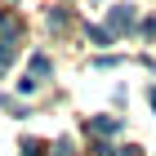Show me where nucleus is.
<instances>
[{
    "label": "nucleus",
    "instance_id": "1",
    "mask_svg": "<svg viewBox=\"0 0 156 156\" xmlns=\"http://www.w3.org/2000/svg\"><path fill=\"white\" fill-rule=\"evenodd\" d=\"M134 23H138L134 5H112V13H107V31H129Z\"/></svg>",
    "mask_w": 156,
    "mask_h": 156
},
{
    "label": "nucleus",
    "instance_id": "2",
    "mask_svg": "<svg viewBox=\"0 0 156 156\" xmlns=\"http://www.w3.org/2000/svg\"><path fill=\"white\" fill-rule=\"evenodd\" d=\"M89 129H94V134H116L120 120L116 116H89Z\"/></svg>",
    "mask_w": 156,
    "mask_h": 156
},
{
    "label": "nucleus",
    "instance_id": "3",
    "mask_svg": "<svg viewBox=\"0 0 156 156\" xmlns=\"http://www.w3.org/2000/svg\"><path fill=\"white\" fill-rule=\"evenodd\" d=\"M36 76H49V58H45V54L31 58V80H36Z\"/></svg>",
    "mask_w": 156,
    "mask_h": 156
},
{
    "label": "nucleus",
    "instance_id": "4",
    "mask_svg": "<svg viewBox=\"0 0 156 156\" xmlns=\"http://www.w3.org/2000/svg\"><path fill=\"white\" fill-rule=\"evenodd\" d=\"M89 40H94V45H107L112 31H107V27H89Z\"/></svg>",
    "mask_w": 156,
    "mask_h": 156
},
{
    "label": "nucleus",
    "instance_id": "5",
    "mask_svg": "<svg viewBox=\"0 0 156 156\" xmlns=\"http://www.w3.org/2000/svg\"><path fill=\"white\" fill-rule=\"evenodd\" d=\"M152 107H156V89H152Z\"/></svg>",
    "mask_w": 156,
    "mask_h": 156
}]
</instances>
